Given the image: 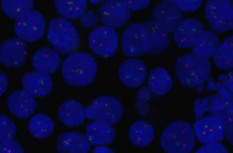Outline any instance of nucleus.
<instances>
[{
    "label": "nucleus",
    "mask_w": 233,
    "mask_h": 153,
    "mask_svg": "<svg viewBox=\"0 0 233 153\" xmlns=\"http://www.w3.org/2000/svg\"><path fill=\"white\" fill-rule=\"evenodd\" d=\"M219 45V38L216 35L203 31L199 35L193 47L194 53L208 58L213 55Z\"/></svg>",
    "instance_id": "bb28decb"
},
{
    "label": "nucleus",
    "mask_w": 233,
    "mask_h": 153,
    "mask_svg": "<svg viewBox=\"0 0 233 153\" xmlns=\"http://www.w3.org/2000/svg\"><path fill=\"white\" fill-rule=\"evenodd\" d=\"M58 116L63 124L71 127L82 125L86 117L85 109L81 104L73 99L66 100L60 105Z\"/></svg>",
    "instance_id": "aec40b11"
},
{
    "label": "nucleus",
    "mask_w": 233,
    "mask_h": 153,
    "mask_svg": "<svg viewBox=\"0 0 233 153\" xmlns=\"http://www.w3.org/2000/svg\"><path fill=\"white\" fill-rule=\"evenodd\" d=\"M121 47L126 56L133 58L148 53L150 47L149 30L144 24L134 23L123 31L121 38Z\"/></svg>",
    "instance_id": "423d86ee"
},
{
    "label": "nucleus",
    "mask_w": 233,
    "mask_h": 153,
    "mask_svg": "<svg viewBox=\"0 0 233 153\" xmlns=\"http://www.w3.org/2000/svg\"><path fill=\"white\" fill-rule=\"evenodd\" d=\"M54 124L52 119L44 114H37L29 121L28 128L30 134L39 139H45L53 132Z\"/></svg>",
    "instance_id": "a878e982"
},
{
    "label": "nucleus",
    "mask_w": 233,
    "mask_h": 153,
    "mask_svg": "<svg viewBox=\"0 0 233 153\" xmlns=\"http://www.w3.org/2000/svg\"><path fill=\"white\" fill-rule=\"evenodd\" d=\"M21 83L24 90L34 97L45 96L53 89V81L50 74L36 70L25 74Z\"/></svg>",
    "instance_id": "2eb2a0df"
},
{
    "label": "nucleus",
    "mask_w": 233,
    "mask_h": 153,
    "mask_svg": "<svg viewBox=\"0 0 233 153\" xmlns=\"http://www.w3.org/2000/svg\"><path fill=\"white\" fill-rule=\"evenodd\" d=\"M8 84V78L5 73L0 72V95H2L6 91Z\"/></svg>",
    "instance_id": "58836bf2"
},
{
    "label": "nucleus",
    "mask_w": 233,
    "mask_h": 153,
    "mask_svg": "<svg viewBox=\"0 0 233 153\" xmlns=\"http://www.w3.org/2000/svg\"><path fill=\"white\" fill-rule=\"evenodd\" d=\"M54 3L59 14L71 19L79 18L85 11L87 5L85 0H56Z\"/></svg>",
    "instance_id": "cd10ccee"
},
{
    "label": "nucleus",
    "mask_w": 233,
    "mask_h": 153,
    "mask_svg": "<svg viewBox=\"0 0 233 153\" xmlns=\"http://www.w3.org/2000/svg\"><path fill=\"white\" fill-rule=\"evenodd\" d=\"M170 3L178 8L186 10H192L197 9L200 6L201 2L200 0L183 1L171 0Z\"/></svg>",
    "instance_id": "f704fd0d"
},
{
    "label": "nucleus",
    "mask_w": 233,
    "mask_h": 153,
    "mask_svg": "<svg viewBox=\"0 0 233 153\" xmlns=\"http://www.w3.org/2000/svg\"><path fill=\"white\" fill-rule=\"evenodd\" d=\"M211 67L208 58L195 53L182 55L176 60L175 73L183 85L194 87L202 84L209 77Z\"/></svg>",
    "instance_id": "f03ea898"
},
{
    "label": "nucleus",
    "mask_w": 233,
    "mask_h": 153,
    "mask_svg": "<svg viewBox=\"0 0 233 153\" xmlns=\"http://www.w3.org/2000/svg\"><path fill=\"white\" fill-rule=\"evenodd\" d=\"M219 79L222 81L225 87L230 90H233V72L228 74L223 75L219 76Z\"/></svg>",
    "instance_id": "4c0bfd02"
},
{
    "label": "nucleus",
    "mask_w": 233,
    "mask_h": 153,
    "mask_svg": "<svg viewBox=\"0 0 233 153\" xmlns=\"http://www.w3.org/2000/svg\"><path fill=\"white\" fill-rule=\"evenodd\" d=\"M16 133V127L14 122L7 115L1 114L0 142L13 139Z\"/></svg>",
    "instance_id": "7c9ffc66"
},
{
    "label": "nucleus",
    "mask_w": 233,
    "mask_h": 153,
    "mask_svg": "<svg viewBox=\"0 0 233 153\" xmlns=\"http://www.w3.org/2000/svg\"><path fill=\"white\" fill-rule=\"evenodd\" d=\"M114 151L111 149L103 146H99L95 148L92 151L94 153H112Z\"/></svg>",
    "instance_id": "ea45409f"
},
{
    "label": "nucleus",
    "mask_w": 233,
    "mask_h": 153,
    "mask_svg": "<svg viewBox=\"0 0 233 153\" xmlns=\"http://www.w3.org/2000/svg\"><path fill=\"white\" fill-rule=\"evenodd\" d=\"M100 0H91V2L93 4H96L100 2Z\"/></svg>",
    "instance_id": "a19ab883"
},
{
    "label": "nucleus",
    "mask_w": 233,
    "mask_h": 153,
    "mask_svg": "<svg viewBox=\"0 0 233 153\" xmlns=\"http://www.w3.org/2000/svg\"><path fill=\"white\" fill-rule=\"evenodd\" d=\"M47 37L55 50L63 54L73 53L80 45L79 33L70 21L64 18H56L51 20Z\"/></svg>",
    "instance_id": "20e7f679"
},
{
    "label": "nucleus",
    "mask_w": 233,
    "mask_h": 153,
    "mask_svg": "<svg viewBox=\"0 0 233 153\" xmlns=\"http://www.w3.org/2000/svg\"><path fill=\"white\" fill-rule=\"evenodd\" d=\"M151 91L148 88H142L138 91L135 105L141 115L147 113L149 109L148 102L151 97Z\"/></svg>",
    "instance_id": "2f4dec72"
},
{
    "label": "nucleus",
    "mask_w": 233,
    "mask_h": 153,
    "mask_svg": "<svg viewBox=\"0 0 233 153\" xmlns=\"http://www.w3.org/2000/svg\"><path fill=\"white\" fill-rule=\"evenodd\" d=\"M14 29L23 41L35 42L40 39L44 33L45 19L40 12L32 10L15 20Z\"/></svg>",
    "instance_id": "0eeeda50"
},
{
    "label": "nucleus",
    "mask_w": 233,
    "mask_h": 153,
    "mask_svg": "<svg viewBox=\"0 0 233 153\" xmlns=\"http://www.w3.org/2000/svg\"><path fill=\"white\" fill-rule=\"evenodd\" d=\"M32 0H2L1 6L8 17L15 20L32 10Z\"/></svg>",
    "instance_id": "c85d7f7f"
},
{
    "label": "nucleus",
    "mask_w": 233,
    "mask_h": 153,
    "mask_svg": "<svg viewBox=\"0 0 233 153\" xmlns=\"http://www.w3.org/2000/svg\"><path fill=\"white\" fill-rule=\"evenodd\" d=\"M90 47L98 56L109 58L115 53L118 45V37L114 29L103 25L98 26L90 33Z\"/></svg>",
    "instance_id": "6e6552de"
},
{
    "label": "nucleus",
    "mask_w": 233,
    "mask_h": 153,
    "mask_svg": "<svg viewBox=\"0 0 233 153\" xmlns=\"http://www.w3.org/2000/svg\"><path fill=\"white\" fill-rule=\"evenodd\" d=\"M129 139L135 145L140 147L147 146L153 141L154 130L153 126L143 120L136 121L130 127L128 131Z\"/></svg>",
    "instance_id": "393cba45"
},
{
    "label": "nucleus",
    "mask_w": 233,
    "mask_h": 153,
    "mask_svg": "<svg viewBox=\"0 0 233 153\" xmlns=\"http://www.w3.org/2000/svg\"><path fill=\"white\" fill-rule=\"evenodd\" d=\"M118 74L120 81L125 85L136 88L142 85L145 80L146 66L141 60L135 58L128 59L119 66Z\"/></svg>",
    "instance_id": "ddd939ff"
},
{
    "label": "nucleus",
    "mask_w": 233,
    "mask_h": 153,
    "mask_svg": "<svg viewBox=\"0 0 233 153\" xmlns=\"http://www.w3.org/2000/svg\"><path fill=\"white\" fill-rule=\"evenodd\" d=\"M152 15L153 20L168 32L174 31L181 21L182 15L179 8L168 1L157 4Z\"/></svg>",
    "instance_id": "a211bd4d"
},
{
    "label": "nucleus",
    "mask_w": 233,
    "mask_h": 153,
    "mask_svg": "<svg viewBox=\"0 0 233 153\" xmlns=\"http://www.w3.org/2000/svg\"><path fill=\"white\" fill-rule=\"evenodd\" d=\"M99 15L103 25L114 29L128 22L130 11L123 0H106L100 4Z\"/></svg>",
    "instance_id": "9d476101"
},
{
    "label": "nucleus",
    "mask_w": 233,
    "mask_h": 153,
    "mask_svg": "<svg viewBox=\"0 0 233 153\" xmlns=\"http://www.w3.org/2000/svg\"><path fill=\"white\" fill-rule=\"evenodd\" d=\"M203 31L202 23L195 19L181 21L174 30V40L180 48L194 47L199 35Z\"/></svg>",
    "instance_id": "dca6fc26"
},
{
    "label": "nucleus",
    "mask_w": 233,
    "mask_h": 153,
    "mask_svg": "<svg viewBox=\"0 0 233 153\" xmlns=\"http://www.w3.org/2000/svg\"><path fill=\"white\" fill-rule=\"evenodd\" d=\"M144 24L148 28L150 34V47L148 53L153 56L161 54L169 45L168 32L153 20H147Z\"/></svg>",
    "instance_id": "5701e85b"
},
{
    "label": "nucleus",
    "mask_w": 233,
    "mask_h": 153,
    "mask_svg": "<svg viewBox=\"0 0 233 153\" xmlns=\"http://www.w3.org/2000/svg\"><path fill=\"white\" fill-rule=\"evenodd\" d=\"M233 96L230 90L222 87L218 93L209 99L208 107L212 116L222 120L233 116Z\"/></svg>",
    "instance_id": "412c9836"
},
{
    "label": "nucleus",
    "mask_w": 233,
    "mask_h": 153,
    "mask_svg": "<svg viewBox=\"0 0 233 153\" xmlns=\"http://www.w3.org/2000/svg\"><path fill=\"white\" fill-rule=\"evenodd\" d=\"M96 60L86 53H73L64 61L61 72L64 81L69 84L82 87L91 84L97 73Z\"/></svg>",
    "instance_id": "f257e3e1"
},
{
    "label": "nucleus",
    "mask_w": 233,
    "mask_h": 153,
    "mask_svg": "<svg viewBox=\"0 0 233 153\" xmlns=\"http://www.w3.org/2000/svg\"><path fill=\"white\" fill-rule=\"evenodd\" d=\"M173 85L172 76L165 68L157 67L151 70L148 79V85L151 91L161 96L168 93Z\"/></svg>",
    "instance_id": "b1692460"
},
{
    "label": "nucleus",
    "mask_w": 233,
    "mask_h": 153,
    "mask_svg": "<svg viewBox=\"0 0 233 153\" xmlns=\"http://www.w3.org/2000/svg\"><path fill=\"white\" fill-rule=\"evenodd\" d=\"M27 49L26 43L20 39L15 37L8 38L1 46L0 61L8 68H20L25 63Z\"/></svg>",
    "instance_id": "9b49d317"
},
{
    "label": "nucleus",
    "mask_w": 233,
    "mask_h": 153,
    "mask_svg": "<svg viewBox=\"0 0 233 153\" xmlns=\"http://www.w3.org/2000/svg\"><path fill=\"white\" fill-rule=\"evenodd\" d=\"M79 18L81 25L86 28H90L94 26L98 21L97 15L92 10L85 11Z\"/></svg>",
    "instance_id": "72a5a7b5"
},
{
    "label": "nucleus",
    "mask_w": 233,
    "mask_h": 153,
    "mask_svg": "<svg viewBox=\"0 0 233 153\" xmlns=\"http://www.w3.org/2000/svg\"><path fill=\"white\" fill-rule=\"evenodd\" d=\"M199 148L197 153H227L226 149L222 144L217 143L208 144Z\"/></svg>",
    "instance_id": "e433bc0d"
},
{
    "label": "nucleus",
    "mask_w": 233,
    "mask_h": 153,
    "mask_svg": "<svg viewBox=\"0 0 233 153\" xmlns=\"http://www.w3.org/2000/svg\"><path fill=\"white\" fill-rule=\"evenodd\" d=\"M217 67L223 70L231 69L233 66V47L225 43L219 45L213 55Z\"/></svg>",
    "instance_id": "c756f323"
},
{
    "label": "nucleus",
    "mask_w": 233,
    "mask_h": 153,
    "mask_svg": "<svg viewBox=\"0 0 233 153\" xmlns=\"http://www.w3.org/2000/svg\"><path fill=\"white\" fill-rule=\"evenodd\" d=\"M85 112L88 119L112 125L119 121L124 111L118 99L110 96H102L94 99L85 108Z\"/></svg>",
    "instance_id": "39448f33"
},
{
    "label": "nucleus",
    "mask_w": 233,
    "mask_h": 153,
    "mask_svg": "<svg viewBox=\"0 0 233 153\" xmlns=\"http://www.w3.org/2000/svg\"><path fill=\"white\" fill-rule=\"evenodd\" d=\"M61 58L59 52L50 48H42L33 55L31 64L36 71L50 74L59 68Z\"/></svg>",
    "instance_id": "6ab92c4d"
},
{
    "label": "nucleus",
    "mask_w": 233,
    "mask_h": 153,
    "mask_svg": "<svg viewBox=\"0 0 233 153\" xmlns=\"http://www.w3.org/2000/svg\"><path fill=\"white\" fill-rule=\"evenodd\" d=\"M225 124L221 119L211 116L201 118L194 125L195 133L199 141L207 144L216 143L223 139Z\"/></svg>",
    "instance_id": "f8f14e48"
},
{
    "label": "nucleus",
    "mask_w": 233,
    "mask_h": 153,
    "mask_svg": "<svg viewBox=\"0 0 233 153\" xmlns=\"http://www.w3.org/2000/svg\"><path fill=\"white\" fill-rule=\"evenodd\" d=\"M115 131L112 125L94 121L86 128V135L91 144L102 145L111 143L115 136Z\"/></svg>",
    "instance_id": "4be33fe9"
},
{
    "label": "nucleus",
    "mask_w": 233,
    "mask_h": 153,
    "mask_svg": "<svg viewBox=\"0 0 233 153\" xmlns=\"http://www.w3.org/2000/svg\"><path fill=\"white\" fill-rule=\"evenodd\" d=\"M90 145L86 134L79 131H70L58 136L56 148L61 153H86L90 150Z\"/></svg>",
    "instance_id": "f3484780"
},
{
    "label": "nucleus",
    "mask_w": 233,
    "mask_h": 153,
    "mask_svg": "<svg viewBox=\"0 0 233 153\" xmlns=\"http://www.w3.org/2000/svg\"><path fill=\"white\" fill-rule=\"evenodd\" d=\"M232 6L227 0H211L206 5V14L210 25L218 32H225L233 27Z\"/></svg>",
    "instance_id": "1a4fd4ad"
},
{
    "label": "nucleus",
    "mask_w": 233,
    "mask_h": 153,
    "mask_svg": "<svg viewBox=\"0 0 233 153\" xmlns=\"http://www.w3.org/2000/svg\"><path fill=\"white\" fill-rule=\"evenodd\" d=\"M130 11H137L147 8L149 5V0H123Z\"/></svg>",
    "instance_id": "c9c22d12"
},
{
    "label": "nucleus",
    "mask_w": 233,
    "mask_h": 153,
    "mask_svg": "<svg viewBox=\"0 0 233 153\" xmlns=\"http://www.w3.org/2000/svg\"><path fill=\"white\" fill-rule=\"evenodd\" d=\"M24 149L21 144L15 139L0 142L1 153H23Z\"/></svg>",
    "instance_id": "473e14b6"
},
{
    "label": "nucleus",
    "mask_w": 233,
    "mask_h": 153,
    "mask_svg": "<svg viewBox=\"0 0 233 153\" xmlns=\"http://www.w3.org/2000/svg\"><path fill=\"white\" fill-rule=\"evenodd\" d=\"M191 125L181 121L174 122L164 130L160 144L165 151L170 153H187L192 151L195 145V136Z\"/></svg>",
    "instance_id": "7ed1b4c3"
},
{
    "label": "nucleus",
    "mask_w": 233,
    "mask_h": 153,
    "mask_svg": "<svg viewBox=\"0 0 233 153\" xmlns=\"http://www.w3.org/2000/svg\"><path fill=\"white\" fill-rule=\"evenodd\" d=\"M9 111L19 118L26 119L31 116L36 108V101L32 95L25 90H19L11 93L7 101Z\"/></svg>",
    "instance_id": "4468645a"
}]
</instances>
